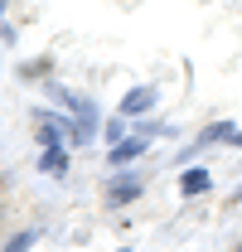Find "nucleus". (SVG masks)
<instances>
[{
	"instance_id": "1",
	"label": "nucleus",
	"mask_w": 242,
	"mask_h": 252,
	"mask_svg": "<svg viewBox=\"0 0 242 252\" xmlns=\"http://www.w3.org/2000/svg\"><path fill=\"white\" fill-rule=\"evenodd\" d=\"M151 107H155V88H131V93L121 97V117H141Z\"/></svg>"
},
{
	"instance_id": "2",
	"label": "nucleus",
	"mask_w": 242,
	"mask_h": 252,
	"mask_svg": "<svg viewBox=\"0 0 242 252\" xmlns=\"http://www.w3.org/2000/svg\"><path fill=\"white\" fill-rule=\"evenodd\" d=\"M34 122H39V136H44V146H59V141H63V126H68V122L49 117V112H39Z\"/></svg>"
},
{
	"instance_id": "3",
	"label": "nucleus",
	"mask_w": 242,
	"mask_h": 252,
	"mask_svg": "<svg viewBox=\"0 0 242 252\" xmlns=\"http://www.w3.org/2000/svg\"><path fill=\"white\" fill-rule=\"evenodd\" d=\"M141 151H146V141H141V136H136V141H121V146L107 151V165H126V160H136Z\"/></svg>"
},
{
	"instance_id": "4",
	"label": "nucleus",
	"mask_w": 242,
	"mask_h": 252,
	"mask_svg": "<svg viewBox=\"0 0 242 252\" xmlns=\"http://www.w3.org/2000/svg\"><path fill=\"white\" fill-rule=\"evenodd\" d=\"M39 170H44V175H63V170H68V151H63V146H49Z\"/></svg>"
},
{
	"instance_id": "5",
	"label": "nucleus",
	"mask_w": 242,
	"mask_h": 252,
	"mask_svg": "<svg viewBox=\"0 0 242 252\" xmlns=\"http://www.w3.org/2000/svg\"><path fill=\"white\" fill-rule=\"evenodd\" d=\"M107 194H112V204H121V199H136V194H141V180H117Z\"/></svg>"
},
{
	"instance_id": "6",
	"label": "nucleus",
	"mask_w": 242,
	"mask_h": 252,
	"mask_svg": "<svg viewBox=\"0 0 242 252\" xmlns=\"http://www.w3.org/2000/svg\"><path fill=\"white\" fill-rule=\"evenodd\" d=\"M209 189V170H189L184 175V194H204Z\"/></svg>"
},
{
	"instance_id": "7",
	"label": "nucleus",
	"mask_w": 242,
	"mask_h": 252,
	"mask_svg": "<svg viewBox=\"0 0 242 252\" xmlns=\"http://www.w3.org/2000/svg\"><path fill=\"white\" fill-rule=\"evenodd\" d=\"M30 243H34V233H15V238L5 243V252H30Z\"/></svg>"
},
{
	"instance_id": "8",
	"label": "nucleus",
	"mask_w": 242,
	"mask_h": 252,
	"mask_svg": "<svg viewBox=\"0 0 242 252\" xmlns=\"http://www.w3.org/2000/svg\"><path fill=\"white\" fill-rule=\"evenodd\" d=\"M121 131H126V122H107V126H102V136H107L112 146H121Z\"/></svg>"
},
{
	"instance_id": "9",
	"label": "nucleus",
	"mask_w": 242,
	"mask_h": 252,
	"mask_svg": "<svg viewBox=\"0 0 242 252\" xmlns=\"http://www.w3.org/2000/svg\"><path fill=\"white\" fill-rule=\"evenodd\" d=\"M233 141H238V146H242V131H238V136H233Z\"/></svg>"
}]
</instances>
